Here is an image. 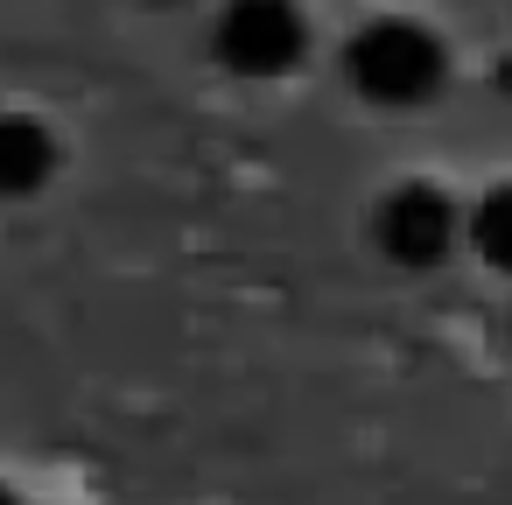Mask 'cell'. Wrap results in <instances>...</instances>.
<instances>
[{"label":"cell","mask_w":512,"mask_h":505,"mask_svg":"<svg viewBox=\"0 0 512 505\" xmlns=\"http://www.w3.org/2000/svg\"><path fill=\"white\" fill-rule=\"evenodd\" d=\"M351 71H358V85H365L372 99H386V106H414L421 92H435V78H442V50H435L421 29H407V22H379V29L358 36Z\"/></svg>","instance_id":"obj_1"},{"label":"cell","mask_w":512,"mask_h":505,"mask_svg":"<svg viewBox=\"0 0 512 505\" xmlns=\"http://www.w3.org/2000/svg\"><path fill=\"white\" fill-rule=\"evenodd\" d=\"M225 64L232 71H281L302 50V22L281 8V0H239L225 15Z\"/></svg>","instance_id":"obj_2"},{"label":"cell","mask_w":512,"mask_h":505,"mask_svg":"<svg viewBox=\"0 0 512 505\" xmlns=\"http://www.w3.org/2000/svg\"><path fill=\"white\" fill-rule=\"evenodd\" d=\"M50 169V141L29 120H0V190H29Z\"/></svg>","instance_id":"obj_3"}]
</instances>
